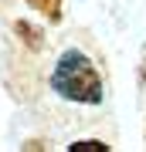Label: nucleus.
<instances>
[{
	"label": "nucleus",
	"instance_id": "f257e3e1",
	"mask_svg": "<svg viewBox=\"0 0 146 152\" xmlns=\"http://www.w3.org/2000/svg\"><path fill=\"white\" fill-rule=\"evenodd\" d=\"M51 88L75 105H99L102 102V78H99L92 58L75 51V48L58 58V64L51 71Z\"/></svg>",
	"mask_w": 146,
	"mask_h": 152
},
{
	"label": "nucleus",
	"instance_id": "f03ea898",
	"mask_svg": "<svg viewBox=\"0 0 146 152\" xmlns=\"http://www.w3.org/2000/svg\"><path fill=\"white\" fill-rule=\"evenodd\" d=\"M24 4H31L34 10H41L51 24H58L61 20V4H65V0H24Z\"/></svg>",
	"mask_w": 146,
	"mask_h": 152
},
{
	"label": "nucleus",
	"instance_id": "7ed1b4c3",
	"mask_svg": "<svg viewBox=\"0 0 146 152\" xmlns=\"http://www.w3.org/2000/svg\"><path fill=\"white\" fill-rule=\"evenodd\" d=\"M71 152H109V145L105 142H99V139H82V142H75V145H68Z\"/></svg>",
	"mask_w": 146,
	"mask_h": 152
}]
</instances>
